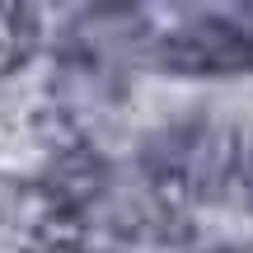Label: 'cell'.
<instances>
[{"label":"cell","instance_id":"cell-1","mask_svg":"<svg viewBox=\"0 0 253 253\" xmlns=\"http://www.w3.org/2000/svg\"><path fill=\"white\" fill-rule=\"evenodd\" d=\"M235 169V141L207 118H183L155 131L141 150V173L150 183L155 202L178 216V207L202 197H216L220 183Z\"/></svg>","mask_w":253,"mask_h":253},{"label":"cell","instance_id":"cell-2","mask_svg":"<svg viewBox=\"0 0 253 253\" xmlns=\"http://www.w3.org/2000/svg\"><path fill=\"white\" fill-rule=\"evenodd\" d=\"M0 249L9 253H84V211L47 178L0 173Z\"/></svg>","mask_w":253,"mask_h":253},{"label":"cell","instance_id":"cell-3","mask_svg":"<svg viewBox=\"0 0 253 253\" xmlns=\"http://www.w3.org/2000/svg\"><path fill=\"white\" fill-rule=\"evenodd\" d=\"M155 61L173 75H244L253 71V28L220 14H197L155 42Z\"/></svg>","mask_w":253,"mask_h":253},{"label":"cell","instance_id":"cell-4","mask_svg":"<svg viewBox=\"0 0 253 253\" xmlns=\"http://www.w3.org/2000/svg\"><path fill=\"white\" fill-rule=\"evenodd\" d=\"M42 42V24H38L33 5H19V0H0V75L19 71L28 56Z\"/></svg>","mask_w":253,"mask_h":253},{"label":"cell","instance_id":"cell-5","mask_svg":"<svg viewBox=\"0 0 253 253\" xmlns=\"http://www.w3.org/2000/svg\"><path fill=\"white\" fill-rule=\"evenodd\" d=\"M249 188H253V160H249Z\"/></svg>","mask_w":253,"mask_h":253}]
</instances>
